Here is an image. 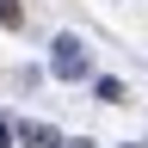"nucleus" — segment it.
Returning a JSON list of instances; mask_svg holds the SVG:
<instances>
[{
  "instance_id": "3",
  "label": "nucleus",
  "mask_w": 148,
  "mask_h": 148,
  "mask_svg": "<svg viewBox=\"0 0 148 148\" xmlns=\"http://www.w3.org/2000/svg\"><path fill=\"white\" fill-rule=\"evenodd\" d=\"M0 25H6V31H18V25H25V12H18V0H0Z\"/></svg>"
},
{
  "instance_id": "1",
  "label": "nucleus",
  "mask_w": 148,
  "mask_h": 148,
  "mask_svg": "<svg viewBox=\"0 0 148 148\" xmlns=\"http://www.w3.org/2000/svg\"><path fill=\"white\" fill-rule=\"evenodd\" d=\"M56 74H62V80H74V74H86V49L74 43V37H62V43H56Z\"/></svg>"
},
{
  "instance_id": "4",
  "label": "nucleus",
  "mask_w": 148,
  "mask_h": 148,
  "mask_svg": "<svg viewBox=\"0 0 148 148\" xmlns=\"http://www.w3.org/2000/svg\"><path fill=\"white\" fill-rule=\"evenodd\" d=\"M6 142H12V123H6V117H0V148H6Z\"/></svg>"
},
{
  "instance_id": "2",
  "label": "nucleus",
  "mask_w": 148,
  "mask_h": 148,
  "mask_svg": "<svg viewBox=\"0 0 148 148\" xmlns=\"http://www.w3.org/2000/svg\"><path fill=\"white\" fill-rule=\"evenodd\" d=\"M18 136H25V148H56V130L49 123H25Z\"/></svg>"
}]
</instances>
